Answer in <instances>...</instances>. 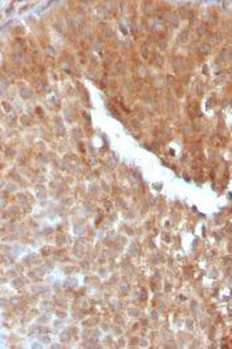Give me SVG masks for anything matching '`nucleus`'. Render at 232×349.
<instances>
[{"instance_id":"obj_1","label":"nucleus","mask_w":232,"mask_h":349,"mask_svg":"<svg viewBox=\"0 0 232 349\" xmlns=\"http://www.w3.org/2000/svg\"><path fill=\"white\" fill-rule=\"evenodd\" d=\"M206 31H207L206 25H200V28H198V33L199 35H203V33H206Z\"/></svg>"}]
</instances>
